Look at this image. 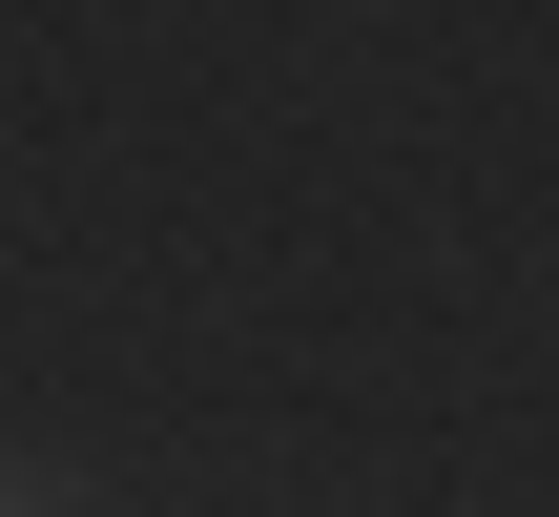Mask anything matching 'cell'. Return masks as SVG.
<instances>
[{
  "mask_svg": "<svg viewBox=\"0 0 559 517\" xmlns=\"http://www.w3.org/2000/svg\"><path fill=\"white\" fill-rule=\"evenodd\" d=\"M0 517H62V497H21V477H0Z\"/></svg>",
  "mask_w": 559,
  "mask_h": 517,
  "instance_id": "1",
  "label": "cell"
}]
</instances>
